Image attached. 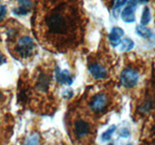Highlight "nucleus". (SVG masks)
Returning a JSON list of instances; mask_svg holds the SVG:
<instances>
[{"label":"nucleus","instance_id":"1","mask_svg":"<svg viewBox=\"0 0 155 145\" xmlns=\"http://www.w3.org/2000/svg\"><path fill=\"white\" fill-rule=\"evenodd\" d=\"M45 23L51 34H64L67 31V18L61 12L53 10L45 18Z\"/></svg>","mask_w":155,"mask_h":145},{"label":"nucleus","instance_id":"2","mask_svg":"<svg viewBox=\"0 0 155 145\" xmlns=\"http://www.w3.org/2000/svg\"><path fill=\"white\" fill-rule=\"evenodd\" d=\"M34 48H35V44H34L32 38L29 36H22L18 39L17 43L16 51L21 57L26 58L31 55Z\"/></svg>","mask_w":155,"mask_h":145},{"label":"nucleus","instance_id":"3","mask_svg":"<svg viewBox=\"0 0 155 145\" xmlns=\"http://www.w3.org/2000/svg\"><path fill=\"white\" fill-rule=\"evenodd\" d=\"M139 81V74L137 71H135L131 68H127L122 71L120 75V82L126 88H131L137 85Z\"/></svg>","mask_w":155,"mask_h":145},{"label":"nucleus","instance_id":"4","mask_svg":"<svg viewBox=\"0 0 155 145\" xmlns=\"http://www.w3.org/2000/svg\"><path fill=\"white\" fill-rule=\"evenodd\" d=\"M108 103V98L105 94L96 95L90 103V108L94 112H101L103 111Z\"/></svg>","mask_w":155,"mask_h":145},{"label":"nucleus","instance_id":"5","mask_svg":"<svg viewBox=\"0 0 155 145\" xmlns=\"http://www.w3.org/2000/svg\"><path fill=\"white\" fill-rule=\"evenodd\" d=\"M136 8H137V4L129 2L128 6H126L123 11L120 13L121 14V18L122 21L126 23H132L135 21L136 17H135V12H136Z\"/></svg>","mask_w":155,"mask_h":145},{"label":"nucleus","instance_id":"6","mask_svg":"<svg viewBox=\"0 0 155 145\" xmlns=\"http://www.w3.org/2000/svg\"><path fill=\"white\" fill-rule=\"evenodd\" d=\"M90 132V125L84 120H78L75 123V134L78 138H81Z\"/></svg>","mask_w":155,"mask_h":145},{"label":"nucleus","instance_id":"7","mask_svg":"<svg viewBox=\"0 0 155 145\" xmlns=\"http://www.w3.org/2000/svg\"><path fill=\"white\" fill-rule=\"evenodd\" d=\"M55 79L62 84L71 85L73 83V77L69 71L63 70L61 71L59 68H56L55 71Z\"/></svg>","mask_w":155,"mask_h":145},{"label":"nucleus","instance_id":"8","mask_svg":"<svg viewBox=\"0 0 155 145\" xmlns=\"http://www.w3.org/2000/svg\"><path fill=\"white\" fill-rule=\"evenodd\" d=\"M88 69H89L91 76L96 79H105L107 76L106 68L104 66H102L101 64H98V63L91 64Z\"/></svg>","mask_w":155,"mask_h":145},{"label":"nucleus","instance_id":"9","mask_svg":"<svg viewBox=\"0 0 155 145\" xmlns=\"http://www.w3.org/2000/svg\"><path fill=\"white\" fill-rule=\"evenodd\" d=\"M33 7V4L30 0H18V8L14 10V13L18 16L26 14Z\"/></svg>","mask_w":155,"mask_h":145},{"label":"nucleus","instance_id":"10","mask_svg":"<svg viewBox=\"0 0 155 145\" xmlns=\"http://www.w3.org/2000/svg\"><path fill=\"white\" fill-rule=\"evenodd\" d=\"M124 35V30L120 27H114L109 35L110 42L113 47H116L120 43V39Z\"/></svg>","mask_w":155,"mask_h":145},{"label":"nucleus","instance_id":"11","mask_svg":"<svg viewBox=\"0 0 155 145\" xmlns=\"http://www.w3.org/2000/svg\"><path fill=\"white\" fill-rule=\"evenodd\" d=\"M135 31L140 37H143L144 39H152L153 36H154L153 32L150 30V29H148L147 27H145L144 25H142V24H140V25L136 26Z\"/></svg>","mask_w":155,"mask_h":145},{"label":"nucleus","instance_id":"12","mask_svg":"<svg viewBox=\"0 0 155 145\" xmlns=\"http://www.w3.org/2000/svg\"><path fill=\"white\" fill-rule=\"evenodd\" d=\"M48 84H50V76L46 74H42L38 79L37 88L40 91H46L48 88Z\"/></svg>","mask_w":155,"mask_h":145},{"label":"nucleus","instance_id":"13","mask_svg":"<svg viewBox=\"0 0 155 145\" xmlns=\"http://www.w3.org/2000/svg\"><path fill=\"white\" fill-rule=\"evenodd\" d=\"M135 44L133 42L132 39L130 38H125L121 41V45H120V51H129L134 47Z\"/></svg>","mask_w":155,"mask_h":145},{"label":"nucleus","instance_id":"14","mask_svg":"<svg viewBox=\"0 0 155 145\" xmlns=\"http://www.w3.org/2000/svg\"><path fill=\"white\" fill-rule=\"evenodd\" d=\"M126 2H127V0H115V2L114 4V8H113V14L115 18H118L120 14V9L121 7L124 6Z\"/></svg>","mask_w":155,"mask_h":145},{"label":"nucleus","instance_id":"15","mask_svg":"<svg viewBox=\"0 0 155 145\" xmlns=\"http://www.w3.org/2000/svg\"><path fill=\"white\" fill-rule=\"evenodd\" d=\"M150 19H151V14H150V11L148 7H144L143 14H142V18H140V23L142 25H147L150 22Z\"/></svg>","mask_w":155,"mask_h":145},{"label":"nucleus","instance_id":"16","mask_svg":"<svg viewBox=\"0 0 155 145\" xmlns=\"http://www.w3.org/2000/svg\"><path fill=\"white\" fill-rule=\"evenodd\" d=\"M115 130H116V126L115 125H111L110 127L103 134H102V137H101L102 141L106 142V141H109V140H110L114 133L115 132Z\"/></svg>","mask_w":155,"mask_h":145},{"label":"nucleus","instance_id":"17","mask_svg":"<svg viewBox=\"0 0 155 145\" xmlns=\"http://www.w3.org/2000/svg\"><path fill=\"white\" fill-rule=\"evenodd\" d=\"M40 139L41 137L39 134H33L25 140L24 145H38L39 142H40Z\"/></svg>","mask_w":155,"mask_h":145},{"label":"nucleus","instance_id":"18","mask_svg":"<svg viewBox=\"0 0 155 145\" xmlns=\"http://www.w3.org/2000/svg\"><path fill=\"white\" fill-rule=\"evenodd\" d=\"M119 135L121 137H124V138H126V137H130V130H129V128H122L120 130V132H119Z\"/></svg>","mask_w":155,"mask_h":145},{"label":"nucleus","instance_id":"19","mask_svg":"<svg viewBox=\"0 0 155 145\" xmlns=\"http://www.w3.org/2000/svg\"><path fill=\"white\" fill-rule=\"evenodd\" d=\"M7 13V9L3 5H0V21H2L3 18L5 17V14Z\"/></svg>","mask_w":155,"mask_h":145},{"label":"nucleus","instance_id":"20","mask_svg":"<svg viewBox=\"0 0 155 145\" xmlns=\"http://www.w3.org/2000/svg\"><path fill=\"white\" fill-rule=\"evenodd\" d=\"M4 62H5V58H4V56L1 54V52H0V65H2Z\"/></svg>","mask_w":155,"mask_h":145},{"label":"nucleus","instance_id":"21","mask_svg":"<svg viewBox=\"0 0 155 145\" xmlns=\"http://www.w3.org/2000/svg\"><path fill=\"white\" fill-rule=\"evenodd\" d=\"M1 98H2V94L0 93V100H1Z\"/></svg>","mask_w":155,"mask_h":145},{"label":"nucleus","instance_id":"22","mask_svg":"<svg viewBox=\"0 0 155 145\" xmlns=\"http://www.w3.org/2000/svg\"><path fill=\"white\" fill-rule=\"evenodd\" d=\"M127 145H133V144H132V143H128Z\"/></svg>","mask_w":155,"mask_h":145}]
</instances>
